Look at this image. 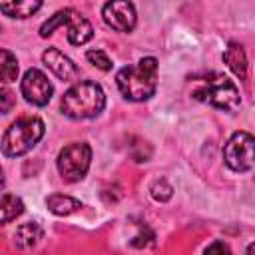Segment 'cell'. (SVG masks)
Instances as JSON below:
<instances>
[{
	"label": "cell",
	"instance_id": "1",
	"mask_svg": "<svg viewBox=\"0 0 255 255\" xmlns=\"http://www.w3.org/2000/svg\"><path fill=\"white\" fill-rule=\"evenodd\" d=\"M116 84L122 96L129 102L149 100L157 88V60L153 56H147L133 66L118 70Z\"/></svg>",
	"mask_w": 255,
	"mask_h": 255
},
{
	"label": "cell",
	"instance_id": "2",
	"mask_svg": "<svg viewBox=\"0 0 255 255\" xmlns=\"http://www.w3.org/2000/svg\"><path fill=\"white\" fill-rule=\"evenodd\" d=\"M106 106V94L100 84L84 80L74 84L60 102V110L70 120H88L96 118Z\"/></svg>",
	"mask_w": 255,
	"mask_h": 255
},
{
	"label": "cell",
	"instance_id": "3",
	"mask_svg": "<svg viewBox=\"0 0 255 255\" xmlns=\"http://www.w3.org/2000/svg\"><path fill=\"white\" fill-rule=\"evenodd\" d=\"M44 122L34 116L18 118L2 135V153L6 157H20L28 153L44 135Z\"/></svg>",
	"mask_w": 255,
	"mask_h": 255
},
{
	"label": "cell",
	"instance_id": "4",
	"mask_svg": "<svg viewBox=\"0 0 255 255\" xmlns=\"http://www.w3.org/2000/svg\"><path fill=\"white\" fill-rule=\"evenodd\" d=\"M191 96L195 100L209 104V106L223 110V112H233L241 104V96H239L237 86L221 74H209L207 78H203L199 82V86L191 92Z\"/></svg>",
	"mask_w": 255,
	"mask_h": 255
},
{
	"label": "cell",
	"instance_id": "5",
	"mask_svg": "<svg viewBox=\"0 0 255 255\" xmlns=\"http://www.w3.org/2000/svg\"><path fill=\"white\" fill-rule=\"evenodd\" d=\"M60 26H68V42L74 46H82L86 42L92 40L94 36V28L92 24L74 8H62L56 14H52L42 26H40V36L48 38L54 34L56 28Z\"/></svg>",
	"mask_w": 255,
	"mask_h": 255
},
{
	"label": "cell",
	"instance_id": "6",
	"mask_svg": "<svg viewBox=\"0 0 255 255\" xmlns=\"http://www.w3.org/2000/svg\"><path fill=\"white\" fill-rule=\"evenodd\" d=\"M92 163V147L86 141H74L60 149L56 165L64 181L76 183L86 177Z\"/></svg>",
	"mask_w": 255,
	"mask_h": 255
},
{
	"label": "cell",
	"instance_id": "7",
	"mask_svg": "<svg viewBox=\"0 0 255 255\" xmlns=\"http://www.w3.org/2000/svg\"><path fill=\"white\" fill-rule=\"evenodd\" d=\"M223 159L233 171H249L255 165V137L247 131H235L223 145Z\"/></svg>",
	"mask_w": 255,
	"mask_h": 255
},
{
	"label": "cell",
	"instance_id": "8",
	"mask_svg": "<svg viewBox=\"0 0 255 255\" xmlns=\"http://www.w3.org/2000/svg\"><path fill=\"white\" fill-rule=\"evenodd\" d=\"M20 92L28 104L42 108L52 100L54 86L44 72H40L38 68H30V70H26V74L20 82Z\"/></svg>",
	"mask_w": 255,
	"mask_h": 255
},
{
	"label": "cell",
	"instance_id": "9",
	"mask_svg": "<svg viewBox=\"0 0 255 255\" xmlns=\"http://www.w3.org/2000/svg\"><path fill=\"white\" fill-rule=\"evenodd\" d=\"M102 18L112 30L124 32V34L131 32L135 28V22H137L135 6L131 2H108V4H104Z\"/></svg>",
	"mask_w": 255,
	"mask_h": 255
},
{
	"label": "cell",
	"instance_id": "10",
	"mask_svg": "<svg viewBox=\"0 0 255 255\" xmlns=\"http://www.w3.org/2000/svg\"><path fill=\"white\" fill-rule=\"evenodd\" d=\"M42 62L46 64V68L62 82H72L78 78V66L58 48H48L42 54Z\"/></svg>",
	"mask_w": 255,
	"mask_h": 255
},
{
	"label": "cell",
	"instance_id": "11",
	"mask_svg": "<svg viewBox=\"0 0 255 255\" xmlns=\"http://www.w3.org/2000/svg\"><path fill=\"white\" fill-rule=\"evenodd\" d=\"M42 235H44V231L36 221L22 223L14 231V245L18 249H32L42 241Z\"/></svg>",
	"mask_w": 255,
	"mask_h": 255
},
{
	"label": "cell",
	"instance_id": "12",
	"mask_svg": "<svg viewBox=\"0 0 255 255\" xmlns=\"http://www.w3.org/2000/svg\"><path fill=\"white\" fill-rule=\"evenodd\" d=\"M223 62L229 66V70L239 80H245L247 78V56H245L241 44L229 42L227 48H225V52H223Z\"/></svg>",
	"mask_w": 255,
	"mask_h": 255
},
{
	"label": "cell",
	"instance_id": "13",
	"mask_svg": "<svg viewBox=\"0 0 255 255\" xmlns=\"http://www.w3.org/2000/svg\"><path fill=\"white\" fill-rule=\"evenodd\" d=\"M46 205L48 209L54 213V215H70L74 211H78L82 207V203L70 195H62V193H54L46 199Z\"/></svg>",
	"mask_w": 255,
	"mask_h": 255
},
{
	"label": "cell",
	"instance_id": "14",
	"mask_svg": "<svg viewBox=\"0 0 255 255\" xmlns=\"http://www.w3.org/2000/svg\"><path fill=\"white\" fill-rule=\"evenodd\" d=\"M42 8V2H30V0H26V2H2L0 4V10L6 14V16H10V18H28V16H32L34 12H38Z\"/></svg>",
	"mask_w": 255,
	"mask_h": 255
},
{
	"label": "cell",
	"instance_id": "15",
	"mask_svg": "<svg viewBox=\"0 0 255 255\" xmlns=\"http://www.w3.org/2000/svg\"><path fill=\"white\" fill-rule=\"evenodd\" d=\"M2 223H10L12 219H16L18 215H22L24 211V203L18 195L12 193H4L2 195Z\"/></svg>",
	"mask_w": 255,
	"mask_h": 255
},
{
	"label": "cell",
	"instance_id": "16",
	"mask_svg": "<svg viewBox=\"0 0 255 255\" xmlns=\"http://www.w3.org/2000/svg\"><path fill=\"white\" fill-rule=\"evenodd\" d=\"M0 76L4 84H10L18 78V60L10 50L0 52Z\"/></svg>",
	"mask_w": 255,
	"mask_h": 255
},
{
	"label": "cell",
	"instance_id": "17",
	"mask_svg": "<svg viewBox=\"0 0 255 255\" xmlns=\"http://www.w3.org/2000/svg\"><path fill=\"white\" fill-rule=\"evenodd\" d=\"M149 191H151V197H153L155 201H167V199H171V195H173V187H171L165 179H155V181L151 183Z\"/></svg>",
	"mask_w": 255,
	"mask_h": 255
},
{
	"label": "cell",
	"instance_id": "18",
	"mask_svg": "<svg viewBox=\"0 0 255 255\" xmlns=\"http://www.w3.org/2000/svg\"><path fill=\"white\" fill-rule=\"evenodd\" d=\"M86 58L90 60V64H94V66L100 68L102 72L112 70V60L108 58V54H106L104 50H88V52H86Z\"/></svg>",
	"mask_w": 255,
	"mask_h": 255
},
{
	"label": "cell",
	"instance_id": "19",
	"mask_svg": "<svg viewBox=\"0 0 255 255\" xmlns=\"http://www.w3.org/2000/svg\"><path fill=\"white\" fill-rule=\"evenodd\" d=\"M203 255H233V253H231V249H229L227 243H223V241H213L211 245L205 247Z\"/></svg>",
	"mask_w": 255,
	"mask_h": 255
},
{
	"label": "cell",
	"instance_id": "20",
	"mask_svg": "<svg viewBox=\"0 0 255 255\" xmlns=\"http://www.w3.org/2000/svg\"><path fill=\"white\" fill-rule=\"evenodd\" d=\"M151 243H153V233H151V231H147V233H137V235L133 237V241H131L133 247H147V245H151Z\"/></svg>",
	"mask_w": 255,
	"mask_h": 255
},
{
	"label": "cell",
	"instance_id": "21",
	"mask_svg": "<svg viewBox=\"0 0 255 255\" xmlns=\"http://www.w3.org/2000/svg\"><path fill=\"white\" fill-rule=\"evenodd\" d=\"M2 114H8L10 112V108H12V92L8 90V88H2Z\"/></svg>",
	"mask_w": 255,
	"mask_h": 255
},
{
	"label": "cell",
	"instance_id": "22",
	"mask_svg": "<svg viewBox=\"0 0 255 255\" xmlns=\"http://www.w3.org/2000/svg\"><path fill=\"white\" fill-rule=\"evenodd\" d=\"M245 255H255V243H251V245L247 247V251H245Z\"/></svg>",
	"mask_w": 255,
	"mask_h": 255
}]
</instances>
